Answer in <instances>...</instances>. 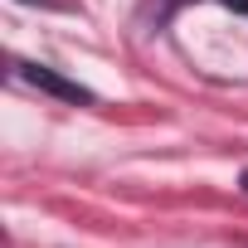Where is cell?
Instances as JSON below:
<instances>
[{
	"label": "cell",
	"instance_id": "cell-1",
	"mask_svg": "<svg viewBox=\"0 0 248 248\" xmlns=\"http://www.w3.org/2000/svg\"><path fill=\"white\" fill-rule=\"evenodd\" d=\"M20 78L25 83H34L39 93H49V97H59V102H93V88H83V83H73V78H63L59 68H49V63H25L20 68Z\"/></svg>",
	"mask_w": 248,
	"mask_h": 248
},
{
	"label": "cell",
	"instance_id": "cell-2",
	"mask_svg": "<svg viewBox=\"0 0 248 248\" xmlns=\"http://www.w3.org/2000/svg\"><path fill=\"white\" fill-rule=\"evenodd\" d=\"M219 5H229V10H238V15H248V0H219Z\"/></svg>",
	"mask_w": 248,
	"mask_h": 248
},
{
	"label": "cell",
	"instance_id": "cell-3",
	"mask_svg": "<svg viewBox=\"0 0 248 248\" xmlns=\"http://www.w3.org/2000/svg\"><path fill=\"white\" fill-rule=\"evenodd\" d=\"M243 190H248V170H243Z\"/></svg>",
	"mask_w": 248,
	"mask_h": 248
}]
</instances>
